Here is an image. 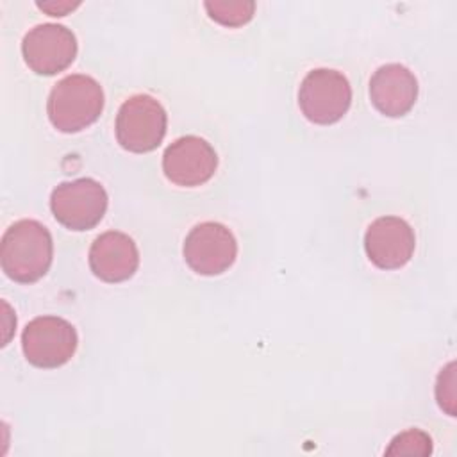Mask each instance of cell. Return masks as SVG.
<instances>
[{"label":"cell","instance_id":"obj_5","mask_svg":"<svg viewBox=\"0 0 457 457\" xmlns=\"http://www.w3.org/2000/svg\"><path fill=\"white\" fill-rule=\"evenodd\" d=\"M104 186L89 177L61 182L50 195L54 218L70 230H89L100 223L107 211Z\"/></svg>","mask_w":457,"mask_h":457},{"label":"cell","instance_id":"obj_15","mask_svg":"<svg viewBox=\"0 0 457 457\" xmlns=\"http://www.w3.org/2000/svg\"><path fill=\"white\" fill-rule=\"evenodd\" d=\"M455 364L450 362L446 364L441 373L437 375V382H436V398L439 407L448 412L450 416H455Z\"/></svg>","mask_w":457,"mask_h":457},{"label":"cell","instance_id":"obj_9","mask_svg":"<svg viewBox=\"0 0 457 457\" xmlns=\"http://www.w3.org/2000/svg\"><path fill=\"white\" fill-rule=\"evenodd\" d=\"M218 157L214 148L198 136H182L162 154L166 179L184 187L205 184L214 175Z\"/></svg>","mask_w":457,"mask_h":457},{"label":"cell","instance_id":"obj_1","mask_svg":"<svg viewBox=\"0 0 457 457\" xmlns=\"http://www.w3.org/2000/svg\"><path fill=\"white\" fill-rule=\"evenodd\" d=\"M54 257L48 228L36 220H18L2 236V271L14 282L32 284L46 275Z\"/></svg>","mask_w":457,"mask_h":457},{"label":"cell","instance_id":"obj_11","mask_svg":"<svg viewBox=\"0 0 457 457\" xmlns=\"http://www.w3.org/2000/svg\"><path fill=\"white\" fill-rule=\"evenodd\" d=\"M370 98L375 109L384 116L400 118L416 104L418 80L403 64H384L377 68L370 79Z\"/></svg>","mask_w":457,"mask_h":457},{"label":"cell","instance_id":"obj_4","mask_svg":"<svg viewBox=\"0 0 457 457\" xmlns=\"http://www.w3.org/2000/svg\"><path fill=\"white\" fill-rule=\"evenodd\" d=\"M166 111L150 95H132L116 114V139L121 148L145 154L155 150L166 134Z\"/></svg>","mask_w":457,"mask_h":457},{"label":"cell","instance_id":"obj_7","mask_svg":"<svg viewBox=\"0 0 457 457\" xmlns=\"http://www.w3.org/2000/svg\"><path fill=\"white\" fill-rule=\"evenodd\" d=\"M182 255L195 273L214 277L234 264L237 243L225 225L218 221H204L187 232Z\"/></svg>","mask_w":457,"mask_h":457},{"label":"cell","instance_id":"obj_16","mask_svg":"<svg viewBox=\"0 0 457 457\" xmlns=\"http://www.w3.org/2000/svg\"><path fill=\"white\" fill-rule=\"evenodd\" d=\"M36 5L41 11L48 12L50 16H64L70 11L77 9L80 5V2H55V0H48V2H37Z\"/></svg>","mask_w":457,"mask_h":457},{"label":"cell","instance_id":"obj_2","mask_svg":"<svg viewBox=\"0 0 457 457\" xmlns=\"http://www.w3.org/2000/svg\"><path fill=\"white\" fill-rule=\"evenodd\" d=\"M104 109V89L89 75L75 73L61 79L50 91L46 114L64 134L80 132L98 120Z\"/></svg>","mask_w":457,"mask_h":457},{"label":"cell","instance_id":"obj_3","mask_svg":"<svg viewBox=\"0 0 457 457\" xmlns=\"http://www.w3.org/2000/svg\"><path fill=\"white\" fill-rule=\"evenodd\" d=\"M352 104L348 79L330 68L311 70L298 89V105L303 116L316 125L339 121Z\"/></svg>","mask_w":457,"mask_h":457},{"label":"cell","instance_id":"obj_13","mask_svg":"<svg viewBox=\"0 0 457 457\" xmlns=\"http://www.w3.org/2000/svg\"><path fill=\"white\" fill-rule=\"evenodd\" d=\"M204 7L209 18L223 27H241L252 20L255 11L250 0H209Z\"/></svg>","mask_w":457,"mask_h":457},{"label":"cell","instance_id":"obj_8","mask_svg":"<svg viewBox=\"0 0 457 457\" xmlns=\"http://www.w3.org/2000/svg\"><path fill=\"white\" fill-rule=\"evenodd\" d=\"M21 54L34 73L55 75L75 61L77 37L64 25L41 23L25 34Z\"/></svg>","mask_w":457,"mask_h":457},{"label":"cell","instance_id":"obj_14","mask_svg":"<svg viewBox=\"0 0 457 457\" xmlns=\"http://www.w3.org/2000/svg\"><path fill=\"white\" fill-rule=\"evenodd\" d=\"M432 452V439L428 434H425L420 428H409L405 432H400L391 439V445L387 446V455H428Z\"/></svg>","mask_w":457,"mask_h":457},{"label":"cell","instance_id":"obj_10","mask_svg":"<svg viewBox=\"0 0 457 457\" xmlns=\"http://www.w3.org/2000/svg\"><path fill=\"white\" fill-rule=\"evenodd\" d=\"M416 237L412 227L398 216H380L373 220L364 234L368 259L380 270H398L414 253Z\"/></svg>","mask_w":457,"mask_h":457},{"label":"cell","instance_id":"obj_6","mask_svg":"<svg viewBox=\"0 0 457 457\" xmlns=\"http://www.w3.org/2000/svg\"><path fill=\"white\" fill-rule=\"evenodd\" d=\"M75 327L59 316H37L27 323L21 334L25 359L36 368H59L77 350Z\"/></svg>","mask_w":457,"mask_h":457},{"label":"cell","instance_id":"obj_12","mask_svg":"<svg viewBox=\"0 0 457 457\" xmlns=\"http://www.w3.org/2000/svg\"><path fill=\"white\" fill-rule=\"evenodd\" d=\"M139 266V252L132 237L120 230L100 234L89 248V268L104 282L129 280Z\"/></svg>","mask_w":457,"mask_h":457}]
</instances>
